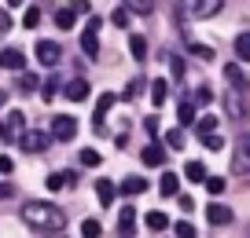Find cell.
Instances as JSON below:
<instances>
[{
    "instance_id": "6da1fadb",
    "label": "cell",
    "mask_w": 250,
    "mask_h": 238,
    "mask_svg": "<svg viewBox=\"0 0 250 238\" xmlns=\"http://www.w3.org/2000/svg\"><path fill=\"white\" fill-rule=\"evenodd\" d=\"M22 223L33 235H59V231L66 227V216H62V209L52 205V201H26L22 205Z\"/></svg>"
},
{
    "instance_id": "7a4b0ae2",
    "label": "cell",
    "mask_w": 250,
    "mask_h": 238,
    "mask_svg": "<svg viewBox=\"0 0 250 238\" xmlns=\"http://www.w3.org/2000/svg\"><path fill=\"white\" fill-rule=\"evenodd\" d=\"M221 8H225V0H180L184 18H213Z\"/></svg>"
},
{
    "instance_id": "3957f363",
    "label": "cell",
    "mask_w": 250,
    "mask_h": 238,
    "mask_svg": "<svg viewBox=\"0 0 250 238\" xmlns=\"http://www.w3.org/2000/svg\"><path fill=\"white\" fill-rule=\"evenodd\" d=\"M100 18H88L85 22V33H81V52L88 55V59H100Z\"/></svg>"
},
{
    "instance_id": "277c9868",
    "label": "cell",
    "mask_w": 250,
    "mask_h": 238,
    "mask_svg": "<svg viewBox=\"0 0 250 238\" xmlns=\"http://www.w3.org/2000/svg\"><path fill=\"white\" fill-rule=\"evenodd\" d=\"M22 128H26L22 110H11V114H8V121H0V139H4V143H19Z\"/></svg>"
},
{
    "instance_id": "5b68a950",
    "label": "cell",
    "mask_w": 250,
    "mask_h": 238,
    "mask_svg": "<svg viewBox=\"0 0 250 238\" xmlns=\"http://www.w3.org/2000/svg\"><path fill=\"white\" fill-rule=\"evenodd\" d=\"M48 132H41V128H22V136H19V146H22L26 154H41L48 146Z\"/></svg>"
},
{
    "instance_id": "8992f818",
    "label": "cell",
    "mask_w": 250,
    "mask_h": 238,
    "mask_svg": "<svg viewBox=\"0 0 250 238\" xmlns=\"http://www.w3.org/2000/svg\"><path fill=\"white\" fill-rule=\"evenodd\" d=\"M52 136L59 139V143H70V139L78 136V121H74L70 114H55L52 117Z\"/></svg>"
},
{
    "instance_id": "52a82bcc",
    "label": "cell",
    "mask_w": 250,
    "mask_h": 238,
    "mask_svg": "<svg viewBox=\"0 0 250 238\" xmlns=\"http://www.w3.org/2000/svg\"><path fill=\"white\" fill-rule=\"evenodd\" d=\"M225 103H228V117H232V121H243V117H247V99H243V88H232V85H228Z\"/></svg>"
},
{
    "instance_id": "ba28073f",
    "label": "cell",
    "mask_w": 250,
    "mask_h": 238,
    "mask_svg": "<svg viewBox=\"0 0 250 238\" xmlns=\"http://www.w3.org/2000/svg\"><path fill=\"white\" fill-rule=\"evenodd\" d=\"M118 103V95L114 92H103L100 95V103H96V114H92V128H103V121H107V114H110V107Z\"/></svg>"
},
{
    "instance_id": "9c48e42d",
    "label": "cell",
    "mask_w": 250,
    "mask_h": 238,
    "mask_svg": "<svg viewBox=\"0 0 250 238\" xmlns=\"http://www.w3.org/2000/svg\"><path fill=\"white\" fill-rule=\"evenodd\" d=\"M206 220H210L213 227H225V223H232V209L221 205V201H210V205H206Z\"/></svg>"
},
{
    "instance_id": "30bf717a",
    "label": "cell",
    "mask_w": 250,
    "mask_h": 238,
    "mask_svg": "<svg viewBox=\"0 0 250 238\" xmlns=\"http://www.w3.org/2000/svg\"><path fill=\"white\" fill-rule=\"evenodd\" d=\"M59 44H55V40H41L37 44V62L41 66H55V62H59Z\"/></svg>"
},
{
    "instance_id": "8fae6325",
    "label": "cell",
    "mask_w": 250,
    "mask_h": 238,
    "mask_svg": "<svg viewBox=\"0 0 250 238\" xmlns=\"http://www.w3.org/2000/svg\"><path fill=\"white\" fill-rule=\"evenodd\" d=\"M232 165H235V172H250V136H247V139H239Z\"/></svg>"
},
{
    "instance_id": "7c38bea8",
    "label": "cell",
    "mask_w": 250,
    "mask_h": 238,
    "mask_svg": "<svg viewBox=\"0 0 250 238\" xmlns=\"http://www.w3.org/2000/svg\"><path fill=\"white\" fill-rule=\"evenodd\" d=\"M0 66H4V70H22L26 55L19 52V48H4V52H0Z\"/></svg>"
},
{
    "instance_id": "4fadbf2b",
    "label": "cell",
    "mask_w": 250,
    "mask_h": 238,
    "mask_svg": "<svg viewBox=\"0 0 250 238\" xmlns=\"http://www.w3.org/2000/svg\"><path fill=\"white\" fill-rule=\"evenodd\" d=\"M144 191H147V180L144 176H125L122 180V194L125 198H136V194H144Z\"/></svg>"
},
{
    "instance_id": "5bb4252c",
    "label": "cell",
    "mask_w": 250,
    "mask_h": 238,
    "mask_svg": "<svg viewBox=\"0 0 250 238\" xmlns=\"http://www.w3.org/2000/svg\"><path fill=\"white\" fill-rule=\"evenodd\" d=\"M88 92H92V88H88V81H81V77L66 85V99H70V103H85Z\"/></svg>"
},
{
    "instance_id": "9a60e30c",
    "label": "cell",
    "mask_w": 250,
    "mask_h": 238,
    "mask_svg": "<svg viewBox=\"0 0 250 238\" xmlns=\"http://www.w3.org/2000/svg\"><path fill=\"white\" fill-rule=\"evenodd\" d=\"M96 198H100V205H110L118 198V187L110 180H96Z\"/></svg>"
},
{
    "instance_id": "2e32d148",
    "label": "cell",
    "mask_w": 250,
    "mask_h": 238,
    "mask_svg": "<svg viewBox=\"0 0 250 238\" xmlns=\"http://www.w3.org/2000/svg\"><path fill=\"white\" fill-rule=\"evenodd\" d=\"M133 231H136V213L133 205H125L122 216H118V235H133Z\"/></svg>"
},
{
    "instance_id": "e0dca14e",
    "label": "cell",
    "mask_w": 250,
    "mask_h": 238,
    "mask_svg": "<svg viewBox=\"0 0 250 238\" xmlns=\"http://www.w3.org/2000/svg\"><path fill=\"white\" fill-rule=\"evenodd\" d=\"M140 158H144V165H155V169H158V165L166 162V150H162L158 143H147V146H144V154H140Z\"/></svg>"
},
{
    "instance_id": "ac0fdd59",
    "label": "cell",
    "mask_w": 250,
    "mask_h": 238,
    "mask_svg": "<svg viewBox=\"0 0 250 238\" xmlns=\"http://www.w3.org/2000/svg\"><path fill=\"white\" fill-rule=\"evenodd\" d=\"M184 176L191 180V183H206V176H210V172H206L203 162H188V165H184Z\"/></svg>"
},
{
    "instance_id": "d6986e66",
    "label": "cell",
    "mask_w": 250,
    "mask_h": 238,
    "mask_svg": "<svg viewBox=\"0 0 250 238\" xmlns=\"http://www.w3.org/2000/svg\"><path fill=\"white\" fill-rule=\"evenodd\" d=\"M158 191H162L166 198H169V194H177V191H180V176H177V172H162V180H158Z\"/></svg>"
},
{
    "instance_id": "ffe728a7",
    "label": "cell",
    "mask_w": 250,
    "mask_h": 238,
    "mask_svg": "<svg viewBox=\"0 0 250 238\" xmlns=\"http://www.w3.org/2000/svg\"><path fill=\"white\" fill-rule=\"evenodd\" d=\"M147 231L166 235V231H169V216H166V213H147Z\"/></svg>"
},
{
    "instance_id": "44dd1931",
    "label": "cell",
    "mask_w": 250,
    "mask_h": 238,
    "mask_svg": "<svg viewBox=\"0 0 250 238\" xmlns=\"http://www.w3.org/2000/svg\"><path fill=\"white\" fill-rule=\"evenodd\" d=\"M129 55H133L136 62H144L147 59V40L144 37H129Z\"/></svg>"
},
{
    "instance_id": "7402d4cb",
    "label": "cell",
    "mask_w": 250,
    "mask_h": 238,
    "mask_svg": "<svg viewBox=\"0 0 250 238\" xmlns=\"http://www.w3.org/2000/svg\"><path fill=\"white\" fill-rule=\"evenodd\" d=\"M225 77H228V85H232V88H243V92H247V88H250V85H247V77H243V70H239V66H228V70H225Z\"/></svg>"
},
{
    "instance_id": "603a6c76",
    "label": "cell",
    "mask_w": 250,
    "mask_h": 238,
    "mask_svg": "<svg viewBox=\"0 0 250 238\" xmlns=\"http://www.w3.org/2000/svg\"><path fill=\"white\" fill-rule=\"evenodd\" d=\"M125 8L133 11V15H151V11H155V0H125Z\"/></svg>"
},
{
    "instance_id": "cb8c5ba5",
    "label": "cell",
    "mask_w": 250,
    "mask_h": 238,
    "mask_svg": "<svg viewBox=\"0 0 250 238\" xmlns=\"http://www.w3.org/2000/svg\"><path fill=\"white\" fill-rule=\"evenodd\" d=\"M74 15H78L74 8H62V11H55V26H59V30H74Z\"/></svg>"
},
{
    "instance_id": "d4e9b609",
    "label": "cell",
    "mask_w": 250,
    "mask_h": 238,
    "mask_svg": "<svg viewBox=\"0 0 250 238\" xmlns=\"http://www.w3.org/2000/svg\"><path fill=\"white\" fill-rule=\"evenodd\" d=\"M177 117H180V125H191V121H199V117H195V103H180V107H177Z\"/></svg>"
},
{
    "instance_id": "484cf974",
    "label": "cell",
    "mask_w": 250,
    "mask_h": 238,
    "mask_svg": "<svg viewBox=\"0 0 250 238\" xmlns=\"http://www.w3.org/2000/svg\"><path fill=\"white\" fill-rule=\"evenodd\" d=\"M166 92H169V88H166V81L158 77L155 85H151V103H155V107H166Z\"/></svg>"
},
{
    "instance_id": "4316f807",
    "label": "cell",
    "mask_w": 250,
    "mask_h": 238,
    "mask_svg": "<svg viewBox=\"0 0 250 238\" xmlns=\"http://www.w3.org/2000/svg\"><path fill=\"white\" fill-rule=\"evenodd\" d=\"M235 55H239L243 62H250V33H239V37H235Z\"/></svg>"
},
{
    "instance_id": "83f0119b",
    "label": "cell",
    "mask_w": 250,
    "mask_h": 238,
    "mask_svg": "<svg viewBox=\"0 0 250 238\" xmlns=\"http://www.w3.org/2000/svg\"><path fill=\"white\" fill-rule=\"evenodd\" d=\"M166 143H169L173 150H184V143H188V139H184V128H169V132H166Z\"/></svg>"
},
{
    "instance_id": "f1b7e54d",
    "label": "cell",
    "mask_w": 250,
    "mask_h": 238,
    "mask_svg": "<svg viewBox=\"0 0 250 238\" xmlns=\"http://www.w3.org/2000/svg\"><path fill=\"white\" fill-rule=\"evenodd\" d=\"M55 92H59V77H44V85H41V95L52 103V99H55Z\"/></svg>"
},
{
    "instance_id": "f546056e",
    "label": "cell",
    "mask_w": 250,
    "mask_h": 238,
    "mask_svg": "<svg viewBox=\"0 0 250 238\" xmlns=\"http://www.w3.org/2000/svg\"><path fill=\"white\" fill-rule=\"evenodd\" d=\"M199 139H203V143L210 146V150H225V139L217 136V128H213V132H203V136H199Z\"/></svg>"
},
{
    "instance_id": "4dcf8cb0",
    "label": "cell",
    "mask_w": 250,
    "mask_h": 238,
    "mask_svg": "<svg viewBox=\"0 0 250 238\" xmlns=\"http://www.w3.org/2000/svg\"><path fill=\"white\" fill-rule=\"evenodd\" d=\"M129 15H133L129 8H118V11H110V22H114L118 30H125V26H129Z\"/></svg>"
},
{
    "instance_id": "1f68e13d",
    "label": "cell",
    "mask_w": 250,
    "mask_h": 238,
    "mask_svg": "<svg viewBox=\"0 0 250 238\" xmlns=\"http://www.w3.org/2000/svg\"><path fill=\"white\" fill-rule=\"evenodd\" d=\"M81 235H85V238H100V235H103L100 220H85V223H81Z\"/></svg>"
},
{
    "instance_id": "d6a6232c",
    "label": "cell",
    "mask_w": 250,
    "mask_h": 238,
    "mask_svg": "<svg viewBox=\"0 0 250 238\" xmlns=\"http://www.w3.org/2000/svg\"><path fill=\"white\" fill-rule=\"evenodd\" d=\"M81 165H88V169H92V165H100V150L85 146V150H81Z\"/></svg>"
},
{
    "instance_id": "836d02e7",
    "label": "cell",
    "mask_w": 250,
    "mask_h": 238,
    "mask_svg": "<svg viewBox=\"0 0 250 238\" xmlns=\"http://www.w3.org/2000/svg\"><path fill=\"white\" fill-rule=\"evenodd\" d=\"M213 128H217V117H213V114L199 117V136H203V132H213Z\"/></svg>"
},
{
    "instance_id": "e575fe53",
    "label": "cell",
    "mask_w": 250,
    "mask_h": 238,
    "mask_svg": "<svg viewBox=\"0 0 250 238\" xmlns=\"http://www.w3.org/2000/svg\"><path fill=\"white\" fill-rule=\"evenodd\" d=\"M22 26H26V30H37V26H41V11L30 8V11H26V18H22Z\"/></svg>"
},
{
    "instance_id": "d590c367",
    "label": "cell",
    "mask_w": 250,
    "mask_h": 238,
    "mask_svg": "<svg viewBox=\"0 0 250 238\" xmlns=\"http://www.w3.org/2000/svg\"><path fill=\"white\" fill-rule=\"evenodd\" d=\"M206 191L210 194H225V180L221 176H206Z\"/></svg>"
},
{
    "instance_id": "8d00e7d4",
    "label": "cell",
    "mask_w": 250,
    "mask_h": 238,
    "mask_svg": "<svg viewBox=\"0 0 250 238\" xmlns=\"http://www.w3.org/2000/svg\"><path fill=\"white\" fill-rule=\"evenodd\" d=\"M191 55H199V59H206V62H210V59H213V48H206V44H195V40H191Z\"/></svg>"
},
{
    "instance_id": "74e56055",
    "label": "cell",
    "mask_w": 250,
    "mask_h": 238,
    "mask_svg": "<svg viewBox=\"0 0 250 238\" xmlns=\"http://www.w3.org/2000/svg\"><path fill=\"white\" fill-rule=\"evenodd\" d=\"M140 92H144V81H129V88H125V99H136Z\"/></svg>"
},
{
    "instance_id": "f35d334b",
    "label": "cell",
    "mask_w": 250,
    "mask_h": 238,
    "mask_svg": "<svg viewBox=\"0 0 250 238\" xmlns=\"http://www.w3.org/2000/svg\"><path fill=\"white\" fill-rule=\"evenodd\" d=\"M19 88H22V92H33V88H37V77H33V73H22V81H19Z\"/></svg>"
},
{
    "instance_id": "ab89813d",
    "label": "cell",
    "mask_w": 250,
    "mask_h": 238,
    "mask_svg": "<svg viewBox=\"0 0 250 238\" xmlns=\"http://www.w3.org/2000/svg\"><path fill=\"white\" fill-rule=\"evenodd\" d=\"M177 235L180 238H195V223H177Z\"/></svg>"
},
{
    "instance_id": "60d3db41",
    "label": "cell",
    "mask_w": 250,
    "mask_h": 238,
    "mask_svg": "<svg viewBox=\"0 0 250 238\" xmlns=\"http://www.w3.org/2000/svg\"><path fill=\"white\" fill-rule=\"evenodd\" d=\"M11 169H15V162L4 154V158H0V176H11Z\"/></svg>"
},
{
    "instance_id": "b9f144b4",
    "label": "cell",
    "mask_w": 250,
    "mask_h": 238,
    "mask_svg": "<svg viewBox=\"0 0 250 238\" xmlns=\"http://www.w3.org/2000/svg\"><path fill=\"white\" fill-rule=\"evenodd\" d=\"M169 70H173V73H177V77H180V73H184V62H180V59H177V55H169Z\"/></svg>"
},
{
    "instance_id": "7bdbcfd3",
    "label": "cell",
    "mask_w": 250,
    "mask_h": 238,
    "mask_svg": "<svg viewBox=\"0 0 250 238\" xmlns=\"http://www.w3.org/2000/svg\"><path fill=\"white\" fill-rule=\"evenodd\" d=\"M8 30H11V18H8V11L0 8V33H8Z\"/></svg>"
},
{
    "instance_id": "ee69618b",
    "label": "cell",
    "mask_w": 250,
    "mask_h": 238,
    "mask_svg": "<svg viewBox=\"0 0 250 238\" xmlns=\"http://www.w3.org/2000/svg\"><path fill=\"white\" fill-rule=\"evenodd\" d=\"M177 205H180V209H184V213H191V205H195V201L188 198V194H180V198H177Z\"/></svg>"
},
{
    "instance_id": "f6af8a7d",
    "label": "cell",
    "mask_w": 250,
    "mask_h": 238,
    "mask_svg": "<svg viewBox=\"0 0 250 238\" xmlns=\"http://www.w3.org/2000/svg\"><path fill=\"white\" fill-rule=\"evenodd\" d=\"M195 99H199V103H210V99H213V92H210V88H199Z\"/></svg>"
},
{
    "instance_id": "bcb514c9",
    "label": "cell",
    "mask_w": 250,
    "mask_h": 238,
    "mask_svg": "<svg viewBox=\"0 0 250 238\" xmlns=\"http://www.w3.org/2000/svg\"><path fill=\"white\" fill-rule=\"evenodd\" d=\"M70 8H74V11H78V15H85V11H88V0H74Z\"/></svg>"
},
{
    "instance_id": "7dc6e473",
    "label": "cell",
    "mask_w": 250,
    "mask_h": 238,
    "mask_svg": "<svg viewBox=\"0 0 250 238\" xmlns=\"http://www.w3.org/2000/svg\"><path fill=\"white\" fill-rule=\"evenodd\" d=\"M8 194H11V187H8V183H0V198H8Z\"/></svg>"
},
{
    "instance_id": "c3c4849f",
    "label": "cell",
    "mask_w": 250,
    "mask_h": 238,
    "mask_svg": "<svg viewBox=\"0 0 250 238\" xmlns=\"http://www.w3.org/2000/svg\"><path fill=\"white\" fill-rule=\"evenodd\" d=\"M8 8H22V0H8Z\"/></svg>"
},
{
    "instance_id": "681fc988",
    "label": "cell",
    "mask_w": 250,
    "mask_h": 238,
    "mask_svg": "<svg viewBox=\"0 0 250 238\" xmlns=\"http://www.w3.org/2000/svg\"><path fill=\"white\" fill-rule=\"evenodd\" d=\"M0 107H4V92H0Z\"/></svg>"
}]
</instances>
